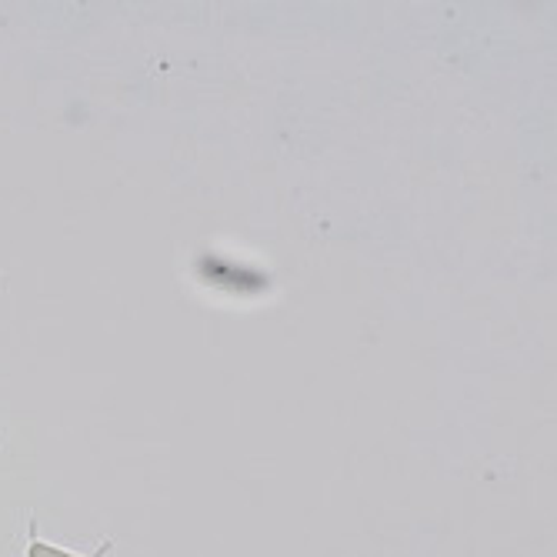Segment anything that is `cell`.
Masks as SVG:
<instances>
[{"mask_svg":"<svg viewBox=\"0 0 557 557\" xmlns=\"http://www.w3.org/2000/svg\"><path fill=\"white\" fill-rule=\"evenodd\" d=\"M108 550H111V541H104V544H100V550H94V554H77V550H67V547H58V544L44 541V537L30 528V541H27L24 557H104Z\"/></svg>","mask_w":557,"mask_h":557,"instance_id":"obj_1","label":"cell"}]
</instances>
